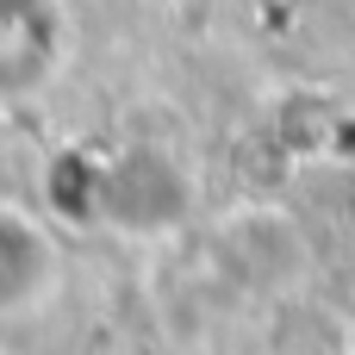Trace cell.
Instances as JSON below:
<instances>
[{
  "mask_svg": "<svg viewBox=\"0 0 355 355\" xmlns=\"http://www.w3.org/2000/svg\"><path fill=\"white\" fill-rule=\"evenodd\" d=\"M62 50L56 0H0V94H31Z\"/></svg>",
  "mask_w": 355,
  "mask_h": 355,
  "instance_id": "1",
  "label": "cell"
},
{
  "mask_svg": "<svg viewBox=\"0 0 355 355\" xmlns=\"http://www.w3.org/2000/svg\"><path fill=\"white\" fill-rule=\"evenodd\" d=\"M56 281V256L37 237V225H25L19 212H0V312L31 306L37 293H50Z\"/></svg>",
  "mask_w": 355,
  "mask_h": 355,
  "instance_id": "2",
  "label": "cell"
}]
</instances>
